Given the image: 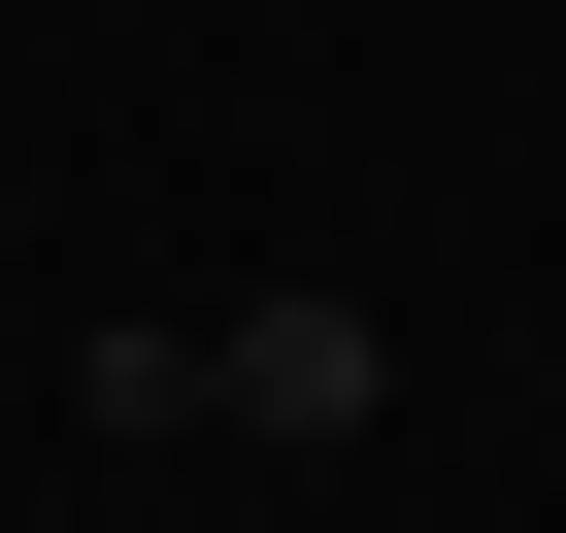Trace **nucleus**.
Returning <instances> with one entry per match:
<instances>
[{
    "instance_id": "nucleus-1",
    "label": "nucleus",
    "mask_w": 566,
    "mask_h": 533,
    "mask_svg": "<svg viewBox=\"0 0 566 533\" xmlns=\"http://www.w3.org/2000/svg\"><path fill=\"white\" fill-rule=\"evenodd\" d=\"M200 400H233V433H367L400 334H367V301H200Z\"/></svg>"
}]
</instances>
